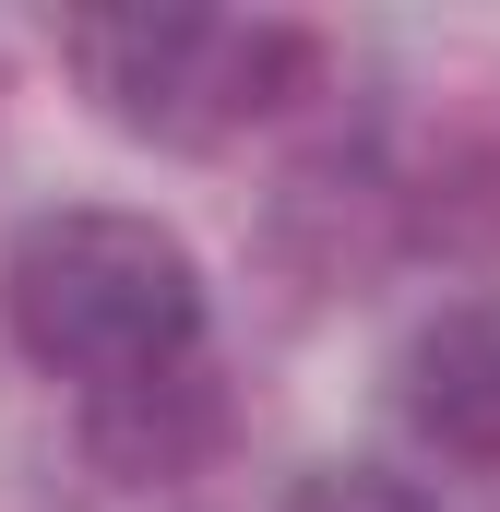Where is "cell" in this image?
Returning a JSON list of instances; mask_svg holds the SVG:
<instances>
[{"mask_svg": "<svg viewBox=\"0 0 500 512\" xmlns=\"http://www.w3.org/2000/svg\"><path fill=\"white\" fill-rule=\"evenodd\" d=\"M286 512H429L405 477H381V465H310L298 489H286Z\"/></svg>", "mask_w": 500, "mask_h": 512, "instance_id": "cell-5", "label": "cell"}, {"mask_svg": "<svg viewBox=\"0 0 500 512\" xmlns=\"http://www.w3.org/2000/svg\"><path fill=\"white\" fill-rule=\"evenodd\" d=\"M60 60L131 143H167V155L239 143L322 72L310 24H274V12H84L60 24Z\"/></svg>", "mask_w": 500, "mask_h": 512, "instance_id": "cell-2", "label": "cell"}, {"mask_svg": "<svg viewBox=\"0 0 500 512\" xmlns=\"http://www.w3.org/2000/svg\"><path fill=\"white\" fill-rule=\"evenodd\" d=\"M393 417L417 429V453L500 477V298H441L405 358H393Z\"/></svg>", "mask_w": 500, "mask_h": 512, "instance_id": "cell-3", "label": "cell"}, {"mask_svg": "<svg viewBox=\"0 0 500 512\" xmlns=\"http://www.w3.org/2000/svg\"><path fill=\"white\" fill-rule=\"evenodd\" d=\"M215 441H227L215 370L155 382V393H120V405H84V453H96V477H120V489H179V477H203Z\"/></svg>", "mask_w": 500, "mask_h": 512, "instance_id": "cell-4", "label": "cell"}, {"mask_svg": "<svg viewBox=\"0 0 500 512\" xmlns=\"http://www.w3.org/2000/svg\"><path fill=\"white\" fill-rule=\"evenodd\" d=\"M0 322L84 405H120V393L215 370L203 358V334H215L203 262H191L179 227H155L131 203H48V215H24L0 239Z\"/></svg>", "mask_w": 500, "mask_h": 512, "instance_id": "cell-1", "label": "cell"}]
</instances>
